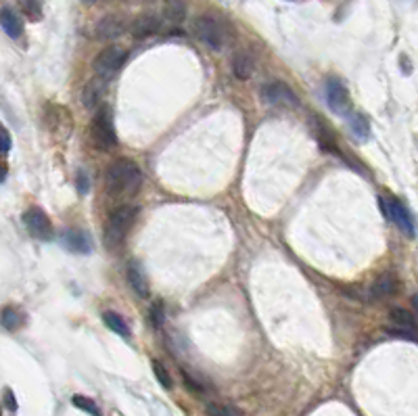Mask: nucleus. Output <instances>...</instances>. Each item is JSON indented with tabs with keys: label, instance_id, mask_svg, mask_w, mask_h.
<instances>
[{
	"label": "nucleus",
	"instance_id": "f257e3e1",
	"mask_svg": "<svg viewBox=\"0 0 418 416\" xmlns=\"http://www.w3.org/2000/svg\"><path fill=\"white\" fill-rule=\"evenodd\" d=\"M104 182L111 195H134L142 184V172L134 162L118 160L107 168Z\"/></svg>",
	"mask_w": 418,
	"mask_h": 416
},
{
	"label": "nucleus",
	"instance_id": "f03ea898",
	"mask_svg": "<svg viewBox=\"0 0 418 416\" xmlns=\"http://www.w3.org/2000/svg\"><path fill=\"white\" fill-rule=\"evenodd\" d=\"M136 214H138V210L132 205L116 207V210L111 212V216H109V220H107V224H104V243H107V247L113 249L126 239L128 230L132 228V222H134Z\"/></svg>",
	"mask_w": 418,
	"mask_h": 416
},
{
	"label": "nucleus",
	"instance_id": "7ed1b4c3",
	"mask_svg": "<svg viewBox=\"0 0 418 416\" xmlns=\"http://www.w3.org/2000/svg\"><path fill=\"white\" fill-rule=\"evenodd\" d=\"M90 134H92L94 146L100 151H111L118 146V134L113 128V118H111L109 107H100L96 111L92 126H90Z\"/></svg>",
	"mask_w": 418,
	"mask_h": 416
},
{
	"label": "nucleus",
	"instance_id": "20e7f679",
	"mask_svg": "<svg viewBox=\"0 0 418 416\" xmlns=\"http://www.w3.org/2000/svg\"><path fill=\"white\" fill-rule=\"evenodd\" d=\"M128 59V53L122 48V46H107L104 50H100V53L96 55L94 59V72L100 80H111L126 63Z\"/></svg>",
	"mask_w": 418,
	"mask_h": 416
},
{
	"label": "nucleus",
	"instance_id": "39448f33",
	"mask_svg": "<svg viewBox=\"0 0 418 416\" xmlns=\"http://www.w3.org/2000/svg\"><path fill=\"white\" fill-rule=\"evenodd\" d=\"M381 210L402 232H406L408 237L416 234V226H414V220H412L410 212L406 210V207L397 199H393V197H381Z\"/></svg>",
	"mask_w": 418,
	"mask_h": 416
},
{
	"label": "nucleus",
	"instance_id": "423d86ee",
	"mask_svg": "<svg viewBox=\"0 0 418 416\" xmlns=\"http://www.w3.org/2000/svg\"><path fill=\"white\" fill-rule=\"evenodd\" d=\"M195 32L201 42H205L209 48H222L224 46V28L222 23L212 15H201L195 21Z\"/></svg>",
	"mask_w": 418,
	"mask_h": 416
},
{
	"label": "nucleus",
	"instance_id": "0eeeda50",
	"mask_svg": "<svg viewBox=\"0 0 418 416\" xmlns=\"http://www.w3.org/2000/svg\"><path fill=\"white\" fill-rule=\"evenodd\" d=\"M324 96H327V105L331 111H335L337 116H347L351 100H349V92L345 88V84L337 78H329L324 84Z\"/></svg>",
	"mask_w": 418,
	"mask_h": 416
},
{
	"label": "nucleus",
	"instance_id": "6e6552de",
	"mask_svg": "<svg viewBox=\"0 0 418 416\" xmlns=\"http://www.w3.org/2000/svg\"><path fill=\"white\" fill-rule=\"evenodd\" d=\"M23 224H25L28 232L40 241H48L52 237L50 220L46 218V214L40 210V207H30V210L23 214Z\"/></svg>",
	"mask_w": 418,
	"mask_h": 416
},
{
	"label": "nucleus",
	"instance_id": "1a4fd4ad",
	"mask_svg": "<svg viewBox=\"0 0 418 416\" xmlns=\"http://www.w3.org/2000/svg\"><path fill=\"white\" fill-rule=\"evenodd\" d=\"M264 100L270 102V105H278V107H299V100H297L295 92L283 82L268 84L264 88Z\"/></svg>",
	"mask_w": 418,
	"mask_h": 416
},
{
	"label": "nucleus",
	"instance_id": "9d476101",
	"mask_svg": "<svg viewBox=\"0 0 418 416\" xmlns=\"http://www.w3.org/2000/svg\"><path fill=\"white\" fill-rule=\"evenodd\" d=\"M126 32V23L120 15H107L96 23V38L100 40H116Z\"/></svg>",
	"mask_w": 418,
	"mask_h": 416
},
{
	"label": "nucleus",
	"instance_id": "9b49d317",
	"mask_svg": "<svg viewBox=\"0 0 418 416\" xmlns=\"http://www.w3.org/2000/svg\"><path fill=\"white\" fill-rule=\"evenodd\" d=\"M160 28H162L160 17L153 15V13H144V15H140V17H136L132 21L130 32H132L134 38H148V36L160 32Z\"/></svg>",
	"mask_w": 418,
	"mask_h": 416
},
{
	"label": "nucleus",
	"instance_id": "f8f14e48",
	"mask_svg": "<svg viewBox=\"0 0 418 416\" xmlns=\"http://www.w3.org/2000/svg\"><path fill=\"white\" fill-rule=\"evenodd\" d=\"M63 245L74 251V253H90L92 251V241L88 237V232L80 230V228H69L63 234Z\"/></svg>",
	"mask_w": 418,
	"mask_h": 416
},
{
	"label": "nucleus",
	"instance_id": "ddd939ff",
	"mask_svg": "<svg viewBox=\"0 0 418 416\" xmlns=\"http://www.w3.org/2000/svg\"><path fill=\"white\" fill-rule=\"evenodd\" d=\"M128 283L132 287V291L140 297V299H146L151 289H148V281H146V274L142 270V266L138 262H130L128 264Z\"/></svg>",
	"mask_w": 418,
	"mask_h": 416
},
{
	"label": "nucleus",
	"instance_id": "4468645a",
	"mask_svg": "<svg viewBox=\"0 0 418 416\" xmlns=\"http://www.w3.org/2000/svg\"><path fill=\"white\" fill-rule=\"evenodd\" d=\"M389 320L395 329L399 331H410V333H416L418 331V320L412 316V311L404 309V307H393L389 311Z\"/></svg>",
	"mask_w": 418,
	"mask_h": 416
},
{
	"label": "nucleus",
	"instance_id": "2eb2a0df",
	"mask_svg": "<svg viewBox=\"0 0 418 416\" xmlns=\"http://www.w3.org/2000/svg\"><path fill=\"white\" fill-rule=\"evenodd\" d=\"M397 293V281L391 276V274H383L375 281L373 289H371V297L373 299H387V297H393Z\"/></svg>",
	"mask_w": 418,
	"mask_h": 416
},
{
	"label": "nucleus",
	"instance_id": "dca6fc26",
	"mask_svg": "<svg viewBox=\"0 0 418 416\" xmlns=\"http://www.w3.org/2000/svg\"><path fill=\"white\" fill-rule=\"evenodd\" d=\"M3 28H5V32H7V36H11L13 40L15 38H19L21 34H23V23H21V17L13 11V9H9V7H5L3 9Z\"/></svg>",
	"mask_w": 418,
	"mask_h": 416
},
{
	"label": "nucleus",
	"instance_id": "f3484780",
	"mask_svg": "<svg viewBox=\"0 0 418 416\" xmlns=\"http://www.w3.org/2000/svg\"><path fill=\"white\" fill-rule=\"evenodd\" d=\"M164 17L172 23H182L186 17V3L184 0H166L164 3Z\"/></svg>",
	"mask_w": 418,
	"mask_h": 416
},
{
	"label": "nucleus",
	"instance_id": "a211bd4d",
	"mask_svg": "<svg viewBox=\"0 0 418 416\" xmlns=\"http://www.w3.org/2000/svg\"><path fill=\"white\" fill-rule=\"evenodd\" d=\"M102 82L104 80H92L86 88H84V92H82V100H84V105L88 107V109H98V100H100V94H102Z\"/></svg>",
	"mask_w": 418,
	"mask_h": 416
},
{
	"label": "nucleus",
	"instance_id": "6ab92c4d",
	"mask_svg": "<svg viewBox=\"0 0 418 416\" xmlns=\"http://www.w3.org/2000/svg\"><path fill=\"white\" fill-rule=\"evenodd\" d=\"M102 320H104V325H107V329H111L116 335H120V337H124V339L130 337V329H128L126 320L118 314V311H104Z\"/></svg>",
	"mask_w": 418,
	"mask_h": 416
},
{
	"label": "nucleus",
	"instance_id": "aec40b11",
	"mask_svg": "<svg viewBox=\"0 0 418 416\" xmlns=\"http://www.w3.org/2000/svg\"><path fill=\"white\" fill-rule=\"evenodd\" d=\"M232 72H234V76L239 80H249L251 74H253V61H251V57L245 55V53H239L234 57V61H232Z\"/></svg>",
	"mask_w": 418,
	"mask_h": 416
},
{
	"label": "nucleus",
	"instance_id": "412c9836",
	"mask_svg": "<svg viewBox=\"0 0 418 416\" xmlns=\"http://www.w3.org/2000/svg\"><path fill=\"white\" fill-rule=\"evenodd\" d=\"M349 130H351V134H353L355 138H360V140L368 138L371 130H368V120H366V116H362V113H351V118H349Z\"/></svg>",
	"mask_w": 418,
	"mask_h": 416
},
{
	"label": "nucleus",
	"instance_id": "4be33fe9",
	"mask_svg": "<svg viewBox=\"0 0 418 416\" xmlns=\"http://www.w3.org/2000/svg\"><path fill=\"white\" fill-rule=\"evenodd\" d=\"M23 325V314L15 307H5L3 311V327L7 331H17Z\"/></svg>",
	"mask_w": 418,
	"mask_h": 416
},
{
	"label": "nucleus",
	"instance_id": "5701e85b",
	"mask_svg": "<svg viewBox=\"0 0 418 416\" xmlns=\"http://www.w3.org/2000/svg\"><path fill=\"white\" fill-rule=\"evenodd\" d=\"M72 402H74L76 408H80L82 412H88L90 416H102V414H100V408L96 406V402L90 399V397H86V395H74Z\"/></svg>",
	"mask_w": 418,
	"mask_h": 416
},
{
	"label": "nucleus",
	"instance_id": "b1692460",
	"mask_svg": "<svg viewBox=\"0 0 418 416\" xmlns=\"http://www.w3.org/2000/svg\"><path fill=\"white\" fill-rule=\"evenodd\" d=\"M209 416H243V412L236 406H228V404H212L207 408Z\"/></svg>",
	"mask_w": 418,
	"mask_h": 416
},
{
	"label": "nucleus",
	"instance_id": "393cba45",
	"mask_svg": "<svg viewBox=\"0 0 418 416\" xmlns=\"http://www.w3.org/2000/svg\"><path fill=\"white\" fill-rule=\"evenodd\" d=\"M153 373H155V377H157V381L162 383V387H166V389H172V377H170V373H168V369L164 366V364L160 362V360H153Z\"/></svg>",
	"mask_w": 418,
	"mask_h": 416
},
{
	"label": "nucleus",
	"instance_id": "a878e982",
	"mask_svg": "<svg viewBox=\"0 0 418 416\" xmlns=\"http://www.w3.org/2000/svg\"><path fill=\"white\" fill-rule=\"evenodd\" d=\"M21 5H23L25 13L32 19H40V15H42V0H21Z\"/></svg>",
	"mask_w": 418,
	"mask_h": 416
},
{
	"label": "nucleus",
	"instance_id": "bb28decb",
	"mask_svg": "<svg viewBox=\"0 0 418 416\" xmlns=\"http://www.w3.org/2000/svg\"><path fill=\"white\" fill-rule=\"evenodd\" d=\"M148 316H151V322H153L155 329H160V327L164 325V305H162V301H155V303H153Z\"/></svg>",
	"mask_w": 418,
	"mask_h": 416
},
{
	"label": "nucleus",
	"instance_id": "cd10ccee",
	"mask_svg": "<svg viewBox=\"0 0 418 416\" xmlns=\"http://www.w3.org/2000/svg\"><path fill=\"white\" fill-rule=\"evenodd\" d=\"M0 149H3L5 155L11 151V136H9L7 128H0Z\"/></svg>",
	"mask_w": 418,
	"mask_h": 416
},
{
	"label": "nucleus",
	"instance_id": "c85d7f7f",
	"mask_svg": "<svg viewBox=\"0 0 418 416\" xmlns=\"http://www.w3.org/2000/svg\"><path fill=\"white\" fill-rule=\"evenodd\" d=\"M5 404H7V408H9L11 412H17V399H15V395H13L11 389L5 391Z\"/></svg>",
	"mask_w": 418,
	"mask_h": 416
},
{
	"label": "nucleus",
	"instance_id": "c756f323",
	"mask_svg": "<svg viewBox=\"0 0 418 416\" xmlns=\"http://www.w3.org/2000/svg\"><path fill=\"white\" fill-rule=\"evenodd\" d=\"M412 303H414V307H416V311H418V293L412 297Z\"/></svg>",
	"mask_w": 418,
	"mask_h": 416
},
{
	"label": "nucleus",
	"instance_id": "7c9ffc66",
	"mask_svg": "<svg viewBox=\"0 0 418 416\" xmlns=\"http://www.w3.org/2000/svg\"><path fill=\"white\" fill-rule=\"evenodd\" d=\"M142 3H155V0H142Z\"/></svg>",
	"mask_w": 418,
	"mask_h": 416
},
{
	"label": "nucleus",
	"instance_id": "2f4dec72",
	"mask_svg": "<svg viewBox=\"0 0 418 416\" xmlns=\"http://www.w3.org/2000/svg\"><path fill=\"white\" fill-rule=\"evenodd\" d=\"M88 3H94V0H88Z\"/></svg>",
	"mask_w": 418,
	"mask_h": 416
}]
</instances>
